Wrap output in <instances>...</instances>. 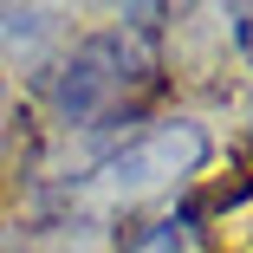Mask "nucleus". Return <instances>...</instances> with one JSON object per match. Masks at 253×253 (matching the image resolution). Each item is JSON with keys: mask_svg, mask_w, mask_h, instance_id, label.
Segmentation results:
<instances>
[{"mask_svg": "<svg viewBox=\"0 0 253 253\" xmlns=\"http://www.w3.org/2000/svg\"><path fill=\"white\" fill-rule=\"evenodd\" d=\"M156 84V45L136 26H104L84 33L72 52L52 65V111L72 130H111L143 104V91Z\"/></svg>", "mask_w": 253, "mask_h": 253, "instance_id": "nucleus-1", "label": "nucleus"}, {"mask_svg": "<svg viewBox=\"0 0 253 253\" xmlns=\"http://www.w3.org/2000/svg\"><path fill=\"white\" fill-rule=\"evenodd\" d=\"M208 149H214V136L201 130L195 117H156V124L130 130L117 149H104L91 175H97V188H104V195L136 201V195H149V188L188 182L201 163H208Z\"/></svg>", "mask_w": 253, "mask_h": 253, "instance_id": "nucleus-2", "label": "nucleus"}, {"mask_svg": "<svg viewBox=\"0 0 253 253\" xmlns=\"http://www.w3.org/2000/svg\"><path fill=\"white\" fill-rule=\"evenodd\" d=\"M52 7H0V33L7 39H39V33H52Z\"/></svg>", "mask_w": 253, "mask_h": 253, "instance_id": "nucleus-3", "label": "nucleus"}, {"mask_svg": "<svg viewBox=\"0 0 253 253\" xmlns=\"http://www.w3.org/2000/svg\"><path fill=\"white\" fill-rule=\"evenodd\" d=\"M0 117H7V84H0Z\"/></svg>", "mask_w": 253, "mask_h": 253, "instance_id": "nucleus-4", "label": "nucleus"}]
</instances>
